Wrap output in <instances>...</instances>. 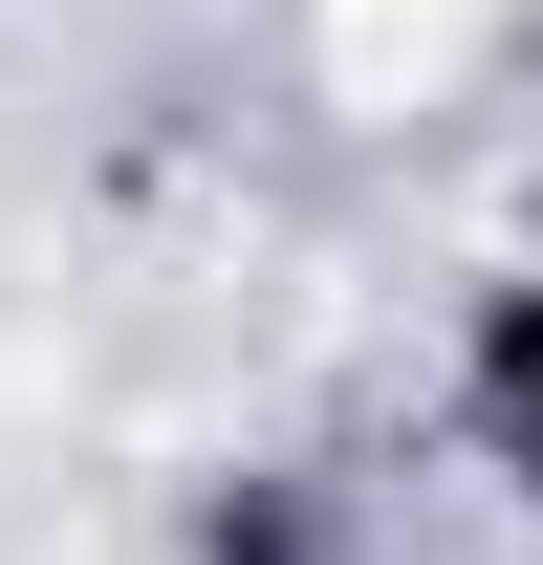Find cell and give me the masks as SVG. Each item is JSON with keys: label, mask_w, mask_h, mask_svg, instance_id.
<instances>
[{"label": "cell", "mask_w": 543, "mask_h": 565, "mask_svg": "<svg viewBox=\"0 0 543 565\" xmlns=\"http://www.w3.org/2000/svg\"><path fill=\"white\" fill-rule=\"evenodd\" d=\"M478 414H500V457L543 479V305H500V349H478Z\"/></svg>", "instance_id": "1"}]
</instances>
